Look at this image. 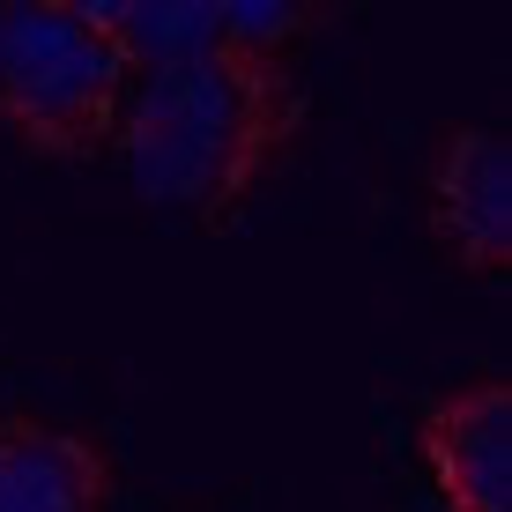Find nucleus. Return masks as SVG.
Segmentation results:
<instances>
[{
	"instance_id": "f03ea898",
	"label": "nucleus",
	"mask_w": 512,
	"mask_h": 512,
	"mask_svg": "<svg viewBox=\"0 0 512 512\" xmlns=\"http://www.w3.org/2000/svg\"><path fill=\"white\" fill-rule=\"evenodd\" d=\"M134 60L90 0H0V127L30 156L90 164L112 149Z\"/></svg>"
},
{
	"instance_id": "7ed1b4c3",
	"label": "nucleus",
	"mask_w": 512,
	"mask_h": 512,
	"mask_svg": "<svg viewBox=\"0 0 512 512\" xmlns=\"http://www.w3.org/2000/svg\"><path fill=\"white\" fill-rule=\"evenodd\" d=\"M423 223L461 275L512 268V149L490 127H438L423 156Z\"/></svg>"
},
{
	"instance_id": "423d86ee",
	"label": "nucleus",
	"mask_w": 512,
	"mask_h": 512,
	"mask_svg": "<svg viewBox=\"0 0 512 512\" xmlns=\"http://www.w3.org/2000/svg\"><path fill=\"white\" fill-rule=\"evenodd\" d=\"M342 8H320V0H297V8H268V0H216V30L231 45H253V52H282L290 38H305V30H327Z\"/></svg>"
},
{
	"instance_id": "f257e3e1",
	"label": "nucleus",
	"mask_w": 512,
	"mask_h": 512,
	"mask_svg": "<svg viewBox=\"0 0 512 512\" xmlns=\"http://www.w3.org/2000/svg\"><path fill=\"white\" fill-rule=\"evenodd\" d=\"M305 112L312 104L290 52L216 38L208 52H186L141 75V90L119 104L112 156L149 201L186 208L193 223L223 231L297 156Z\"/></svg>"
},
{
	"instance_id": "20e7f679",
	"label": "nucleus",
	"mask_w": 512,
	"mask_h": 512,
	"mask_svg": "<svg viewBox=\"0 0 512 512\" xmlns=\"http://www.w3.org/2000/svg\"><path fill=\"white\" fill-rule=\"evenodd\" d=\"M416 453L446 512H512V379L446 386L416 416Z\"/></svg>"
},
{
	"instance_id": "39448f33",
	"label": "nucleus",
	"mask_w": 512,
	"mask_h": 512,
	"mask_svg": "<svg viewBox=\"0 0 512 512\" xmlns=\"http://www.w3.org/2000/svg\"><path fill=\"white\" fill-rule=\"evenodd\" d=\"M119 461L97 431L0 416V512H112Z\"/></svg>"
}]
</instances>
